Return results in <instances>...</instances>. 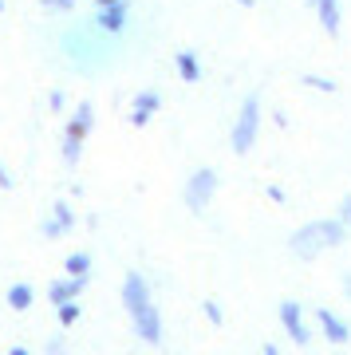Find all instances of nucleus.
Here are the masks:
<instances>
[{"label": "nucleus", "mask_w": 351, "mask_h": 355, "mask_svg": "<svg viewBox=\"0 0 351 355\" xmlns=\"http://www.w3.org/2000/svg\"><path fill=\"white\" fill-rule=\"evenodd\" d=\"M123 300H126V312H130V320H135L138 336H142V340H151V343H158L162 328H158V312H154V304H151V292H146L142 277H126Z\"/></svg>", "instance_id": "f257e3e1"}, {"label": "nucleus", "mask_w": 351, "mask_h": 355, "mask_svg": "<svg viewBox=\"0 0 351 355\" xmlns=\"http://www.w3.org/2000/svg\"><path fill=\"white\" fill-rule=\"evenodd\" d=\"M339 237H343V225H339V221H324V225H308L300 233V237H296V241H292V249H296V253H316V249H324V245H336Z\"/></svg>", "instance_id": "f03ea898"}, {"label": "nucleus", "mask_w": 351, "mask_h": 355, "mask_svg": "<svg viewBox=\"0 0 351 355\" xmlns=\"http://www.w3.org/2000/svg\"><path fill=\"white\" fill-rule=\"evenodd\" d=\"M252 139H257V99H249L241 107V119H237V127H233V150L245 154L252 146Z\"/></svg>", "instance_id": "7ed1b4c3"}, {"label": "nucleus", "mask_w": 351, "mask_h": 355, "mask_svg": "<svg viewBox=\"0 0 351 355\" xmlns=\"http://www.w3.org/2000/svg\"><path fill=\"white\" fill-rule=\"evenodd\" d=\"M214 186H217V174H214V170H201V174H194V182L186 186V202L194 205V209H201Z\"/></svg>", "instance_id": "20e7f679"}, {"label": "nucleus", "mask_w": 351, "mask_h": 355, "mask_svg": "<svg viewBox=\"0 0 351 355\" xmlns=\"http://www.w3.org/2000/svg\"><path fill=\"white\" fill-rule=\"evenodd\" d=\"M91 123V107H79V114L71 119V130H67V162H76V154H79V139H83V130H87Z\"/></svg>", "instance_id": "39448f33"}, {"label": "nucleus", "mask_w": 351, "mask_h": 355, "mask_svg": "<svg viewBox=\"0 0 351 355\" xmlns=\"http://www.w3.org/2000/svg\"><path fill=\"white\" fill-rule=\"evenodd\" d=\"M280 316H284V324H289V336L296 343H304L308 336H304V328H300V308L296 304H280Z\"/></svg>", "instance_id": "423d86ee"}, {"label": "nucleus", "mask_w": 351, "mask_h": 355, "mask_svg": "<svg viewBox=\"0 0 351 355\" xmlns=\"http://www.w3.org/2000/svg\"><path fill=\"white\" fill-rule=\"evenodd\" d=\"M154 107H158V95H151V91H146V95H138V103H135V123H146Z\"/></svg>", "instance_id": "0eeeda50"}, {"label": "nucleus", "mask_w": 351, "mask_h": 355, "mask_svg": "<svg viewBox=\"0 0 351 355\" xmlns=\"http://www.w3.org/2000/svg\"><path fill=\"white\" fill-rule=\"evenodd\" d=\"M99 24L107 28V32H119V28L126 24V16H123V8H119V4H111V8H107V12L99 16Z\"/></svg>", "instance_id": "6e6552de"}, {"label": "nucleus", "mask_w": 351, "mask_h": 355, "mask_svg": "<svg viewBox=\"0 0 351 355\" xmlns=\"http://www.w3.org/2000/svg\"><path fill=\"white\" fill-rule=\"evenodd\" d=\"M76 292H79V280H71V284H55V288H51V300H55V304H67Z\"/></svg>", "instance_id": "1a4fd4ad"}, {"label": "nucleus", "mask_w": 351, "mask_h": 355, "mask_svg": "<svg viewBox=\"0 0 351 355\" xmlns=\"http://www.w3.org/2000/svg\"><path fill=\"white\" fill-rule=\"evenodd\" d=\"M320 16H324V28H327V32H336V24H339L336 0H320Z\"/></svg>", "instance_id": "9d476101"}, {"label": "nucleus", "mask_w": 351, "mask_h": 355, "mask_svg": "<svg viewBox=\"0 0 351 355\" xmlns=\"http://www.w3.org/2000/svg\"><path fill=\"white\" fill-rule=\"evenodd\" d=\"M320 320L327 324V336H332V340H348V328H343V324H339L332 312H320Z\"/></svg>", "instance_id": "9b49d317"}, {"label": "nucleus", "mask_w": 351, "mask_h": 355, "mask_svg": "<svg viewBox=\"0 0 351 355\" xmlns=\"http://www.w3.org/2000/svg\"><path fill=\"white\" fill-rule=\"evenodd\" d=\"M8 304H12V308H28V304H32V288H24V284H16V288L8 292Z\"/></svg>", "instance_id": "f8f14e48"}, {"label": "nucleus", "mask_w": 351, "mask_h": 355, "mask_svg": "<svg viewBox=\"0 0 351 355\" xmlns=\"http://www.w3.org/2000/svg\"><path fill=\"white\" fill-rule=\"evenodd\" d=\"M178 67H182V76L186 79H198V60H194V55L182 51V55H178Z\"/></svg>", "instance_id": "ddd939ff"}, {"label": "nucleus", "mask_w": 351, "mask_h": 355, "mask_svg": "<svg viewBox=\"0 0 351 355\" xmlns=\"http://www.w3.org/2000/svg\"><path fill=\"white\" fill-rule=\"evenodd\" d=\"M87 265H91L87 257H83V253H76L71 261H67V272H71V277H83V272H87Z\"/></svg>", "instance_id": "4468645a"}, {"label": "nucleus", "mask_w": 351, "mask_h": 355, "mask_svg": "<svg viewBox=\"0 0 351 355\" xmlns=\"http://www.w3.org/2000/svg\"><path fill=\"white\" fill-rule=\"evenodd\" d=\"M48 4H60V8H67V4H71V0H48Z\"/></svg>", "instance_id": "2eb2a0df"}, {"label": "nucleus", "mask_w": 351, "mask_h": 355, "mask_svg": "<svg viewBox=\"0 0 351 355\" xmlns=\"http://www.w3.org/2000/svg\"><path fill=\"white\" fill-rule=\"evenodd\" d=\"M12 355H28V352H24V347H16V352H12Z\"/></svg>", "instance_id": "dca6fc26"}, {"label": "nucleus", "mask_w": 351, "mask_h": 355, "mask_svg": "<svg viewBox=\"0 0 351 355\" xmlns=\"http://www.w3.org/2000/svg\"><path fill=\"white\" fill-rule=\"evenodd\" d=\"M103 4H114V0H103Z\"/></svg>", "instance_id": "f3484780"}]
</instances>
